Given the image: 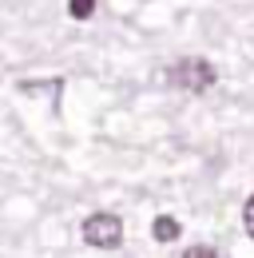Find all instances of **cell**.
Masks as SVG:
<instances>
[{
	"label": "cell",
	"instance_id": "6da1fadb",
	"mask_svg": "<svg viewBox=\"0 0 254 258\" xmlns=\"http://www.w3.org/2000/svg\"><path fill=\"white\" fill-rule=\"evenodd\" d=\"M84 242L95 250H115L123 242V219L119 215H107V211H95L84 219Z\"/></svg>",
	"mask_w": 254,
	"mask_h": 258
},
{
	"label": "cell",
	"instance_id": "7a4b0ae2",
	"mask_svg": "<svg viewBox=\"0 0 254 258\" xmlns=\"http://www.w3.org/2000/svg\"><path fill=\"white\" fill-rule=\"evenodd\" d=\"M167 80H171V88H183V92H207L219 76H215V64H207L199 56H187L167 72Z\"/></svg>",
	"mask_w": 254,
	"mask_h": 258
},
{
	"label": "cell",
	"instance_id": "3957f363",
	"mask_svg": "<svg viewBox=\"0 0 254 258\" xmlns=\"http://www.w3.org/2000/svg\"><path fill=\"white\" fill-rule=\"evenodd\" d=\"M179 230H183V226L175 223L171 215H159L155 223H151V234H155V242H175V238H179Z\"/></svg>",
	"mask_w": 254,
	"mask_h": 258
},
{
	"label": "cell",
	"instance_id": "277c9868",
	"mask_svg": "<svg viewBox=\"0 0 254 258\" xmlns=\"http://www.w3.org/2000/svg\"><path fill=\"white\" fill-rule=\"evenodd\" d=\"M68 12H72L76 20H88L95 12V0H68Z\"/></svg>",
	"mask_w": 254,
	"mask_h": 258
},
{
	"label": "cell",
	"instance_id": "5b68a950",
	"mask_svg": "<svg viewBox=\"0 0 254 258\" xmlns=\"http://www.w3.org/2000/svg\"><path fill=\"white\" fill-rule=\"evenodd\" d=\"M183 258H219V250H215V246H207V242H199V246H187Z\"/></svg>",
	"mask_w": 254,
	"mask_h": 258
},
{
	"label": "cell",
	"instance_id": "8992f818",
	"mask_svg": "<svg viewBox=\"0 0 254 258\" xmlns=\"http://www.w3.org/2000/svg\"><path fill=\"white\" fill-rule=\"evenodd\" d=\"M242 223H246V234L254 238V195L246 199V207H242Z\"/></svg>",
	"mask_w": 254,
	"mask_h": 258
}]
</instances>
